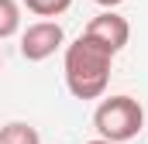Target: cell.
<instances>
[{
  "label": "cell",
  "mask_w": 148,
  "mask_h": 144,
  "mask_svg": "<svg viewBox=\"0 0 148 144\" xmlns=\"http://www.w3.org/2000/svg\"><path fill=\"white\" fill-rule=\"evenodd\" d=\"M86 144H114V141H107V137H97V141H86Z\"/></svg>",
  "instance_id": "obj_9"
},
{
  "label": "cell",
  "mask_w": 148,
  "mask_h": 144,
  "mask_svg": "<svg viewBox=\"0 0 148 144\" xmlns=\"http://www.w3.org/2000/svg\"><path fill=\"white\" fill-rule=\"evenodd\" d=\"M24 7L38 17H59L73 7V0H24Z\"/></svg>",
  "instance_id": "obj_7"
},
{
  "label": "cell",
  "mask_w": 148,
  "mask_h": 144,
  "mask_svg": "<svg viewBox=\"0 0 148 144\" xmlns=\"http://www.w3.org/2000/svg\"><path fill=\"white\" fill-rule=\"evenodd\" d=\"M110 62L114 52L103 48L86 31L66 48V86L76 100H100L110 82Z\"/></svg>",
  "instance_id": "obj_1"
},
{
  "label": "cell",
  "mask_w": 148,
  "mask_h": 144,
  "mask_svg": "<svg viewBox=\"0 0 148 144\" xmlns=\"http://www.w3.org/2000/svg\"><path fill=\"white\" fill-rule=\"evenodd\" d=\"M86 35H90V38H97L103 48H110L114 55H117V52L127 45V38H131V24H127L121 14H114L110 7H107L103 14H97V17L86 24Z\"/></svg>",
  "instance_id": "obj_4"
},
{
  "label": "cell",
  "mask_w": 148,
  "mask_h": 144,
  "mask_svg": "<svg viewBox=\"0 0 148 144\" xmlns=\"http://www.w3.org/2000/svg\"><path fill=\"white\" fill-rule=\"evenodd\" d=\"M0 144H41V137H38V130L31 124L14 120V124L0 127Z\"/></svg>",
  "instance_id": "obj_5"
},
{
  "label": "cell",
  "mask_w": 148,
  "mask_h": 144,
  "mask_svg": "<svg viewBox=\"0 0 148 144\" xmlns=\"http://www.w3.org/2000/svg\"><path fill=\"white\" fill-rule=\"evenodd\" d=\"M0 65H3V62H0Z\"/></svg>",
  "instance_id": "obj_10"
},
{
  "label": "cell",
  "mask_w": 148,
  "mask_h": 144,
  "mask_svg": "<svg viewBox=\"0 0 148 144\" xmlns=\"http://www.w3.org/2000/svg\"><path fill=\"white\" fill-rule=\"evenodd\" d=\"M100 7H117V3H124V0H97Z\"/></svg>",
  "instance_id": "obj_8"
},
{
  "label": "cell",
  "mask_w": 148,
  "mask_h": 144,
  "mask_svg": "<svg viewBox=\"0 0 148 144\" xmlns=\"http://www.w3.org/2000/svg\"><path fill=\"white\" fill-rule=\"evenodd\" d=\"M93 127L100 130V137H107L114 144L134 141L145 127V110L134 96H110L103 100L97 113H93Z\"/></svg>",
  "instance_id": "obj_2"
},
{
  "label": "cell",
  "mask_w": 148,
  "mask_h": 144,
  "mask_svg": "<svg viewBox=\"0 0 148 144\" xmlns=\"http://www.w3.org/2000/svg\"><path fill=\"white\" fill-rule=\"evenodd\" d=\"M62 24L59 21H35L24 35H21V55L28 62H45L48 55H55V48H62Z\"/></svg>",
  "instance_id": "obj_3"
},
{
  "label": "cell",
  "mask_w": 148,
  "mask_h": 144,
  "mask_svg": "<svg viewBox=\"0 0 148 144\" xmlns=\"http://www.w3.org/2000/svg\"><path fill=\"white\" fill-rule=\"evenodd\" d=\"M17 28H21V7L14 0H0V41L17 35Z\"/></svg>",
  "instance_id": "obj_6"
}]
</instances>
